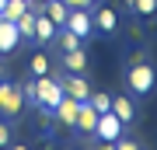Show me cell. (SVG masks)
I'll list each match as a JSON object with an SVG mask.
<instances>
[{
    "label": "cell",
    "instance_id": "6da1fadb",
    "mask_svg": "<svg viewBox=\"0 0 157 150\" xmlns=\"http://www.w3.org/2000/svg\"><path fill=\"white\" fill-rule=\"evenodd\" d=\"M157 87V70L150 60H126V91L133 98H150Z\"/></svg>",
    "mask_w": 157,
    "mask_h": 150
},
{
    "label": "cell",
    "instance_id": "7a4b0ae2",
    "mask_svg": "<svg viewBox=\"0 0 157 150\" xmlns=\"http://www.w3.org/2000/svg\"><path fill=\"white\" fill-rule=\"evenodd\" d=\"M91 25H94V32L98 35H105V39H115L119 35V11L112 4H101L91 11Z\"/></svg>",
    "mask_w": 157,
    "mask_h": 150
},
{
    "label": "cell",
    "instance_id": "3957f363",
    "mask_svg": "<svg viewBox=\"0 0 157 150\" xmlns=\"http://www.w3.org/2000/svg\"><path fill=\"white\" fill-rule=\"evenodd\" d=\"M63 28H70L80 42H87L91 35H94V25H91V7H70L67 25H63Z\"/></svg>",
    "mask_w": 157,
    "mask_h": 150
},
{
    "label": "cell",
    "instance_id": "277c9868",
    "mask_svg": "<svg viewBox=\"0 0 157 150\" xmlns=\"http://www.w3.org/2000/svg\"><path fill=\"white\" fill-rule=\"evenodd\" d=\"M25 105V94H21V84H11V80H0V115H17Z\"/></svg>",
    "mask_w": 157,
    "mask_h": 150
},
{
    "label": "cell",
    "instance_id": "5b68a950",
    "mask_svg": "<svg viewBox=\"0 0 157 150\" xmlns=\"http://www.w3.org/2000/svg\"><path fill=\"white\" fill-rule=\"evenodd\" d=\"M91 136H98L101 143H112V140L122 136V122H119V115L115 112H98V122H94V133Z\"/></svg>",
    "mask_w": 157,
    "mask_h": 150
},
{
    "label": "cell",
    "instance_id": "8992f818",
    "mask_svg": "<svg viewBox=\"0 0 157 150\" xmlns=\"http://www.w3.org/2000/svg\"><path fill=\"white\" fill-rule=\"evenodd\" d=\"M59 84H63V94L73 98V101H87V94H91V84H87L84 73H63Z\"/></svg>",
    "mask_w": 157,
    "mask_h": 150
},
{
    "label": "cell",
    "instance_id": "52a82bcc",
    "mask_svg": "<svg viewBox=\"0 0 157 150\" xmlns=\"http://www.w3.org/2000/svg\"><path fill=\"white\" fill-rule=\"evenodd\" d=\"M94 122H98V112L91 108L87 101H77V115H73V133L91 136V133H94Z\"/></svg>",
    "mask_w": 157,
    "mask_h": 150
},
{
    "label": "cell",
    "instance_id": "ba28073f",
    "mask_svg": "<svg viewBox=\"0 0 157 150\" xmlns=\"http://www.w3.org/2000/svg\"><path fill=\"white\" fill-rule=\"evenodd\" d=\"M108 112H115L119 122L129 126V122L136 119V98L129 94V91H126V94H112V108H108Z\"/></svg>",
    "mask_w": 157,
    "mask_h": 150
},
{
    "label": "cell",
    "instance_id": "9c48e42d",
    "mask_svg": "<svg viewBox=\"0 0 157 150\" xmlns=\"http://www.w3.org/2000/svg\"><path fill=\"white\" fill-rule=\"evenodd\" d=\"M17 45H21V35H17V25H14V21H4V17H0V56L14 52Z\"/></svg>",
    "mask_w": 157,
    "mask_h": 150
},
{
    "label": "cell",
    "instance_id": "30bf717a",
    "mask_svg": "<svg viewBox=\"0 0 157 150\" xmlns=\"http://www.w3.org/2000/svg\"><path fill=\"white\" fill-rule=\"evenodd\" d=\"M59 63H63V70H67V73H87V52H84V45H80V49L63 52Z\"/></svg>",
    "mask_w": 157,
    "mask_h": 150
},
{
    "label": "cell",
    "instance_id": "8fae6325",
    "mask_svg": "<svg viewBox=\"0 0 157 150\" xmlns=\"http://www.w3.org/2000/svg\"><path fill=\"white\" fill-rule=\"evenodd\" d=\"M56 28H59V25H52V21H49V14L39 7V17H35V42H39V45H52V35H56Z\"/></svg>",
    "mask_w": 157,
    "mask_h": 150
},
{
    "label": "cell",
    "instance_id": "7c38bea8",
    "mask_svg": "<svg viewBox=\"0 0 157 150\" xmlns=\"http://www.w3.org/2000/svg\"><path fill=\"white\" fill-rule=\"evenodd\" d=\"M42 11L49 14V21H52V25H59V28L67 25V14H70V7L63 4V0H45V4H42Z\"/></svg>",
    "mask_w": 157,
    "mask_h": 150
},
{
    "label": "cell",
    "instance_id": "4fadbf2b",
    "mask_svg": "<svg viewBox=\"0 0 157 150\" xmlns=\"http://www.w3.org/2000/svg\"><path fill=\"white\" fill-rule=\"evenodd\" d=\"M52 42L59 45V52H70V49H80V45H84V42L77 39V35L70 32V28H56V35H52Z\"/></svg>",
    "mask_w": 157,
    "mask_h": 150
},
{
    "label": "cell",
    "instance_id": "5bb4252c",
    "mask_svg": "<svg viewBox=\"0 0 157 150\" xmlns=\"http://www.w3.org/2000/svg\"><path fill=\"white\" fill-rule=\"evenodd\" d=\"M25 11H28V0H7L4 11H0V17H4V21H17Z\"/></svg>",
    "mask_w": 157,
    "mask_h": 150
},
{
    "label": "cell",
    "instance_id": "9a60e30c",
    "mask_svg": "<svg viewBox=\"0 0 157 150\" xmlns=\"http://www.w3.org/2000/svg\"><path fill=\"white\" fill-rule=\"evenodd\" d=\"M87 105L94 108V112H108V108H112V94H108V91H94V87H91Z\"/></svg>",
    "mask_w": 157,
    "mask_h": 150
},
{
    "label": "cell",
    "instance_id": "2e32d148",
    "mask_svg": "<svg viewBox=\"0 0 157 150\" xmlns=\"http://www.w3.org/2000/svg\"><path fill=\"white\" fill-rule=\"evenodd\" d=\"M136 17H157V0H133Z\"/></svg>",
    "mask_w": 157,
    "mask_h": 150
},
{
    "label": "cell",
    "instance_id": "e0dca14e",
    "mask_svg": "<svg viewBox=\"0 0 157 150\" xmlns=\"http://www.w3.org/2000/svg\"><path fill=\"white\" fill-rule=\"evenodd\" d=\"M28 67H32V77H42V73H49V56H45V52H35Z\"/></svg>",
    "mask_w": 157,
    "mask_h": 150
},
{
    "label": "cell",
    "instance_id": "ac0fdd59",
    "mask_svg": "<svg viewBox=\"0 0 157 150\" xmlns=\"http://www.w3.org/2000/svg\"><path fill=\"white\" fill-rule=\"evenodd\" d=\"M14 143V126L7 119H0V147H11Z\"/></svg>",
    "mask_w": 157,
    "mask_h": 150
},
{
    "label": "cell",
    "instance_id": "d6986e66",
    "mask_svg": "<svg viewBox=\"0 0 157 150\" xmlns=\"http://www.w3.org/2000/svg\"><path fill=\"white\" fill-rule=\"evenodd\" d=\"M112 147H119V150H136L140 143H133L129 136H119V140H112Z\"/></svg>",
    "mask_w": 157,
    "mask_h": 150
},
{
    "label": "cell",
    "instance_id": "ffe728a7",
    "mask_svg": "<svg viewBox=\"0 0 157 150\" xmlns=\"http://www.w3.org/2000/svg\"><path fill=\"white\" fill-rule=\"evenodd\" d=\"M67 7H94V0H63Z\"/></svg>",
    "mask_w": 157,
    "mask_h": 150
},
{
    "label": "cell",
    "instance_id": "44dd1931",
    "mask_svg": "<svg viewBox=\"0 0 157 150\" xmlns=\"http://www.w3.org/2000/svg\"><path fill=\"white\" fill-rule=\"evenodd\" d=\"M28 4H32V7H42V4H45V0H28Z\"/></svg>",
    "mask_w": 157,
    "mask_h": 150
},
{
    "label": "cell",
    "instance_id": "7402d4cb",
    "mask_svg": "<svg viewBox=\"0 0 157 150\" xmlns=\"http://www.w3.org/2000/svg\"><path fill=\"white\" fill-rule=\"evenodd\" d=\"M0 80H7V73H4V67H0Z\"/></svg>",
    "mask_w": 157,
    "mask_h": 150
},
{
    "label": "cell",
    "instance_id": "603a6c76",
    "mask_svg": "<svg viewBox=\"0 0 157 150\" xmlns=\"http://www.w3.org/2000/svg\"><path fill=\"white\" fill-rule=\"evenodd\" d=\"M4 4H7V0H0V11H4Z\"/></svg>",
    "mask_w": 157,
    "mask_h": 150
}]
</instances>
